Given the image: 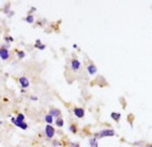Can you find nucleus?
Returning <instances> with one entry per match:
<instances>
[{
    "label": "nucleus",
    "instance_id": "8",
    "mask_svg": "<svg viewBox=\"0 0 152 147\" xmlns=\"http://www.w3.org/2000/svg\"><path fill=\"white\" fill-rule=\"evenodd\" d=\"M49 114L54 119L55 118H58V117H61V111L58 108H55V107H51L50 108V111H49Z\"/></svg>",
    "mask_w": 152,
    "mask_h": 147
},
{
    "label": "nucleus",
    "instance_id": "16",
    "mask_svg": "<svg viewBox=\"0 0 152 147\" xmlns=\"http://www.w3.org/2000/svg\"><path fill=\"white\" fill-rule=\"evenodd\" d=\"M24 21H26L27 23H29V24H32V23H34V16L33 15H28L26 18H24Z\"/></svg>",
    "mask_w": 152,
    "mask_h": 147
},
{
    "label": "nucleus",
    "instance_id": "14",
    "mask_svg": "<svg viewBox=\"0 0 152 147\" xmlns=\"http://www.w3.org/2000/svg\"><path fill=\"white\" fill-rule=\"evenodd\" d=\"M111 118L115 120V122H119V119H121V114H119L118 112H112V113H111Z\"/></svg>",
    "mask_w": 152,
    "mask_h": 147
},
{
    "label": "nucleus",
    "instance_id": "17",
    "mask_svg": "<svg viewBox=\"0 0 152 147\" xmlns=\"http://www.w3.org/2000/svg\"><path fill=\"white\" fill-rule=\"evenodd\" d=\"M17 122H20V123H22V122H24V114L23 113H17V116L15 117Z\"/></svg>",
    "mask_w": 152,
    "mask_h": 147
},
{
    "label": "nucleus",
    "instance_id": "15",
    "mask_svg": "<svg viewBox=\"0 0 152 147\" xmlns=\"http://www.w3.org/2000/svg\"><path fill=\"white\" fill-rule=\"evenodd\" d=\"M69 131H71L72 134H77V132H78L77 124H71V125H69Z\"/></svg>",
    "mask_w": 152,
    "mask_h": 147
},
{
    "label": "nucleus",
    "instance_id": "10",
    "mask_svg": "<svg viewBox=\"0 0 152 147\" xmlns=\"http://www.w3.org/2000/svg\"><path fill=\"white\" fill-rule=\"evenodd\" d=\"M89 147H99V141L95 138H90L89 139Z\"/></svg>",
    "mask_w": 152,
    "mask_h": 147
},
{
    "label": "nucleus",
    "instance_id": "7",
    "mask_svg": "<svg viewBox=\"0 0 152 147\" xmlns=\"http://www.w3.org/2000/svg\"><path fill=\"white\" fill-rule=\"evenodd\" d=\"M80 67H82V65H80V61H79V60L73 58V60L71 61V68H72V71L77 72V71L80 69Z\"/></svg>",
    "mask_w": 152,
    "mask_h": 147
},
{
    "label": "nucleus",
    "instance_id": "20",
    "mask_svg": "<svg viewBox=\"0 0 152 147\" xmlns=\"http://www.w3.org/2000/svg\"><path fill=\"white\" fill-rule=\"evenodd\" d=\"M69 147H80V145H79V143H77V142H73V143H71V145H69Z\"/></svg>",
    "mask_w": 152,
    "mask_h": 147
},
{
    "label": "nucleus",
    "instance_id": "2",
    "mask_svg": "<svg viewBox=\"0 0 152 147\" xmlns=\"http://www.w3.org/2000/svg\"><path fill=\"white\" fill-rule=\"evenodd\" d=\"M55 134H56V130H55V128H54L53 125L48 124V125L45 127V136H46L48 139H53V138L55 136Z\"/></svg>",
    "mask_w": 152,
    "mask_h": 147
},
{
    "label": "nucleus",
    "instance_id": "11",
    "mask_svg": "<svg viewBox=\"0 0 152 147\" xmlns=\"http://www.w3.org/2000/svg\"><path fill=\"white\" fill-rule=\"evenodd\" d=\"M44 120H45V123H46V124H50V125H51V124L54 123V118H53L51 116H50L49 113H48V114H45Z\"/></svg>",
    "mask_w": 152,
    "mask_h": 147
},
{
    "label": "nucleus",
    "instance_id": "19",
    "mask_svg": "<svg viewBox=\"0 0 152 147\" xmlns=\"http://www.w3.org/2000/svg\"><path fill=\"white\" fill-rule=\"evenodd\" d=\"M5 40H6L7 43H12V41H14V38H12V36H10V35H7L6 38H5Z\"/></svg>",
    "mask_w": 152,
    "mask_h": 147
},
{
    "label": "nucleus",
    "instance_id": "21",
    "mask_svg": "<svg viewBox=\"0 0 152 147\" xmlns=\"http://www.w3.org/2000/svg\"><path fill=\"white\" fill-rule=\"evenodd\" d=\"M31 100H33V101H37V100H38V97H37V96H31Z\"/></svg>",
    "mask_w": 152,
    "mask_h": 147
},
{
    "label": "nucleus",
    "instance_id": "18",
    "mask_svg": "<svg viewBox=\"0 0 152 147\" xmlns=\"http://www.w3.org/2000/svg\"><path fill=\"white\" fill-rule=\"evenodd\" d=\"M16 54H17V57H18V58H23L24 56H26L24 51H21V50H16Z\"/></svg>",
    "mask_w": 152,
    "mask_h": 147
},
{
    "label": "nucleus",
    "instance_id": "22",
    "mask_svg": "<svg viewBox=\"0 0 152 147\" xmlns=\"http://www.w3.org/2000/svg\"><path fill=\"white\" fill-rule=\"evenodd\" d=\"M146 147H152V145H151V143H147V145H146Z\"/></svg>",
    "mask_w": 152,
    "mask_h": 147
},
{
    "label": "nucleus",
    "instance_id": "6",
    "mask_svg": "<svg viewBox=\"0 0 152 147\" xmlns=\"http://www.w3.org/2000/svg\"><path fill=\"white\" fill-rule=\"evenodd\" d=\"M9 57H10L9 50L5 46H1V47H0V58H1L3 61H6V60H9Z\"/></svg>",
    "mask_w": 152,
    "mask_h": 147
},
{
    "label": "nucleus",
    "instance_id": "13",
    "mask_svg": "<svg viewBox=\"0 0 152 147\" xmlns=\"http://www.w3.org/2000/svg\"><path fill=\"white\" fill-rule=\"evenodd\" d=\"M37 49H39V50H44V49H45V45L40 41V39H38L37 41H35V45H34Z\"/></svg>",
    "mask_w": 152,
    "mask_h": 147
},
{
    "label": "nucleus",
    "instance_id": "12",
    "mask_svg": "<svg viewBox=\"0 0 152 147\" xmlns=\"http://www.w3.org/2000/svg\"><path fill=\"white\" fill-rule=\"evenodd\" d=\"M54 120H55V124H56L58 128H62V127H63V123H65V122H63V118H62V117L55 118Z\"/></svg>",
    "mask_w": 152,
    "mask_h": 147
},
{
    "label": "nucleus",
    "instance_id": "3",
    "mask_svg": "<svg viewBox=\"0 0 152 147\" xmlns=\"http://www.w3.org/2000/svg\"><path fill=\"white\" fill-rule=\"evenodd\" d=\"M11 122H12V124H14V125H16L17 128H20L22 130H27L28 129V125H27L26 122H22V123H20V122L16 120L15 117H11Z\"/></svg>",
    "mask_w": 152,
    "mask_h": 147
},
{
    "label": "nucleus",
    "instance_id": "5",
    "mask_svg": "<svg viewBox=\"0 0 152 147\" xmlns=\"http://www.w3.org/2000/svg\"><path fill=\"white\" fill-rule=\"evenodd\" d=\"M73 114L77 117V118H84V116H85V111H84V108H82V107H74L73 108Z\"/></svg>",
    "mask_w": 152,
    "mask_h": 147
},
{
    "label": "nucleus",
    "instance_id": "4",
    "mask_svg": "<svg viewBox=\"0 0 152 147\" xmlns=\"http://www.w3.org/2000/svg\"><path fill=\"white\" fill-rule=\"evenodd\" d=\"M18 83H20V85H21V88H22V89H27L29 85H31L29 79H28L27 77H24V76H22V77L18 79Z\"/></svg>",
    "mask_w": 152,
    "mask_h": 147
},
{
    "label": "nucleus",
    "instance_id": "9",
    "mask_svg": "<svg viewBox=\"0 0 152 147\" xmlns=\"http://www.w3.org/2000/svg\"><path fill=\"white\" fill-rule=\"evenodd\" d=\"M86 71H88V73H89L90 76H95L97 73V67L94 63H89L88 67H86Z\"/></svg>",
    "mask_w": 152,
    "mask_h": 147
},
{
    "label": "nucleus",
    "instance_id": "1",
    "mask_svg": "<svg viewBox=\"0 0 152 147\" xmlns=\"http://www.w3.org/2000/svg\"><path fill=\"white\" fill-rule=\"evenodd\" d=\"M116 135V131L112 130V129H104V130H100L99 132H96L94 138L95 139H104V138H110V136H115Z\"/></svg>",
    "mask_w": 152,
    "mask_h": 147
}]
</instances>
